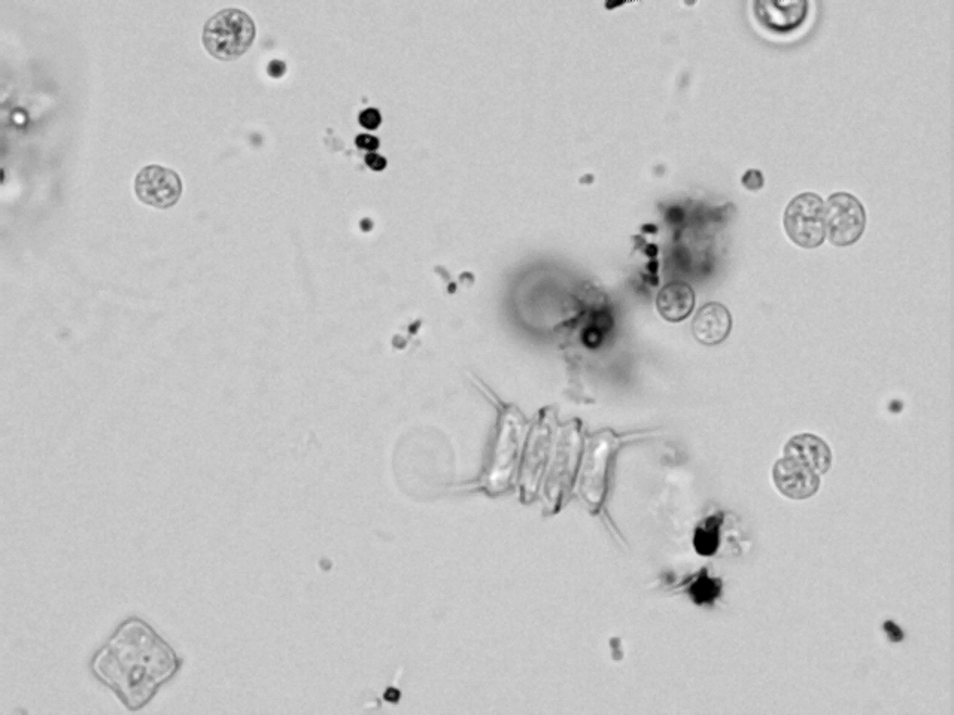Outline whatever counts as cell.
I'll use <instances>...</instances> for the list:
<instances>
[{
  "instance_id": "4",
  "label": "cell",
  "mask_w": 954,
  "mask_h": 715,
  "mask_svg": "<svg viewBox=\"0 0 954 715\" xmlns=\"http://www.w3.org/2000/svg\"><path fill=\"white\" fill-rule=\"evenodd\" d=\"M826 234L832 245L850 246L861 239L867 225L864 206L849 193H837L825 203Z\"/></svg>"
},
{
  "instance_id": "2",
  "label": "cell",
  "mask_w": 954,
  "mask_h": 715,
  "mask_svg": "<svg viewBox=\"0 0 954 715\" xmlns=\"http://www.w3.org/2000/svg\"><path fill=\"white\" fill-rule=\"evenodd\" d=\"M254 39V21L242 9L217 12L203 29V45L211 56L220 60L238 59L248 51Z\"/></svg>"
},
{
  "instance_id": "17",
  "label": "cell",
  "mask_w": 954,
  "mask_h": 715,
  "mask_svg": "<svg viewBox=\"0 0 954 715\" xmlns=\"http://www.w3.org/2000/svg\"><path fill=\"white\" fill-rule=\"evenodd\" d=\"M284 72H285L284 63L279 62V60H273V62L270 63L269 65L270 75L275 76V78H278V76L284 75Z\"/></svg>"
},
{
  "instance_id": "9",
  "label": "cell",
  "mask_w": 954,
  "mask_h": 715,
  "mask_svg": "<svg viewBox=\"0 0 954 715\" xmlns=\"http://www.w3.org/2000/svg\"><path fill=\"white\" fill-rule=\"evenodd\" d=\"M695 307V292L685 282H671L659 291L656 309L668 322H682Z\"/></svg>"
},
{
  "instance_id": "5",
  "label": "cell",
  "mask_w": 954,
  "mask_h": 715,
  "mask_svg": "<svg viewBox=\"0 0 954 715\" xmlns=\"http://www.w3.org/2000/svg\"><path fill=\"white\" fill-rule=\"evenodd\" d=\"M135 191L138 199L145 205L169 209L181 199V176L169 167L151 164L136 176Z\"/></svg>"
},
{
  "instance_id": "8",
  "label": "cell",
  "mask_w": 954,
  "mask_h": 715,
  "mask_svg": "<svg viewBox=\"0 0 954 715\" xmlns=\"http://www.w3.org/2000/svg\"><path fill=\"white\" fill-rule=\"evenodd\" d=\"M807 2H756V18L762 26L777 33H786L801 26L807 17Z\"/></svg>"
},
{
  "instance_id": "12",
  "label": "cell",
  "mask_w": 954,
  "mask_h": 715,
  "mask_svg": "<svg viewBox=\"0 0 954 715\" xmlns=\"http://www.w3.org/2000/svg\"><path fill=\"white\" fill-rule=\"evenodd\" d=\"M720 592V583L710 578L706 572L700 575L694 586L691 587V595L697 604H709L715 601Z\"/></svg>"
},
{
  "instance_id": "16",
  "label": "cell",
  "mask_w": 954,
  "mask_h": 715,
  "mask_svg": "<svg viewBox=\"0 0 954 715\" xmlns=\"http://www.w3.org/2000/svg\"><path fill=\"white\" fill-rule=\"evenodd\" d=\"M357 145L363 149H376L379 146V141L375 136L360 135L357 138Z\"/></svg>"
},
{
  "instance_id": "10",
  "label": "cell",
  "mask_w": 954,
  "mask_h": 715,
  "mask_svg": "<svg viewBox=\"0 0 954 715\" xmlns=\"http://www.w3.org/2000/svg\"><path fill=\"white\" fill-rule=\"evenodd\" d=\"M785 453L798 456L811 465L817 473H828L832 464V453L828 444L822 438L811 434L796 435L785 446Z\"/></svg>"
},
{
  "instance_id": "14",
  "label": "cell",
  "mask_w": 954,
  "mask_h": 715,
  "mask_svg": "<svg viewBox=\"0 0 954 715\" xmlns=\"http://www.w3.org/2000/svg\"><path fill=\"white\" fill-rule=\"evenodd\" d=\"M360 123L366 129H376L381 124V114L376 109H366V111L361 112Z\"/></svg>"
},
{
  "instance_id": "7",
  "label": "cell",
  "mask_w": 954,
  "mask_h": 715,
  "mask_svg": "<svg viewBox=\"0 0 954 715\" xmlns=\"http://www.w3.org/2000/svg\"><path fill=\"white\" fill-rule=\"evenodd\" d=\"M732 328V316L723 304L709 303L701 307L692 321V333L698 342L716 346L728 339Z\"/></svg>"
},
{
  "instance_id": "13",
  "label": "cell",
  "mask_w": 954,
  "mask_h": 715,
  "mask_svg": "<svg viewBox=\"0 0 954 715\" xmlns=\"http://www.w3.org/2000/svg\"><path fill=\"white\" fill-rule=\"evenodd\" d=\"M744 187L752 191L761 190L764 187V176L759 170H749L743 178Z\"/></svg>"
},
{
  "instance_id": "15",
  "label": "cell",
  "mask_w": 954,
  "mask_h": 715,
  "mask_svg": "<svg viewBox=\"0 0 954 715\" xmlns=\"http://www.w3.org/2000/svg\"><path fill=\"white\" fill-rule=\"evenodd\" d=\"M366 163L369 164V167H372L373 170H382L387 166V160L378 154L367 155Z\"/></svg>"
},
{
  "instance_id": "3",
  "label": "cell",
  "mask_w": 954,
  "mask_h": 715,
  "mask_svg": "<svg viewBox=\"0 0 954 715\" xmlns=\"http://www.w3.org/2000/svg\"><path fill=\"white\" fill-rule=\"evenodd\" d=\"M785 230L795 245L819 248L826 239L825 203L817 194L796 196L785 212Z\"/></svg>"
},
{
  "instance_id": "1",
  "label": "cell",
  "mask_w": 954,
  "mask_h": 715,
  "mask_svg": "<svg viewBox=\"0 0 954 715\" xmlns=\"http://www.w3.org/2000/svg\"><path fill=\"white\" fill-rule=\"evenodd\" d=\"M181 663L172 645L153 626L139 617H129L94 653L90 669L127 710L138 711L178 674Z\"/></svg>"
},
{
  "instance_id": "11",
  "label": "cell",
  "mask_w": 954,
  "mask_h": 715,
  "mask_svg": "<svg viewBox=\"0 0 954 715\" xmlns=\"http://www.w3.org/2000/svg\"><path fill=\"white\" fill-rule=\"evenodd\" d=\"M694 544L700 555L710 556L716 552L719 546V520L716 517H710L697 529Z\"/></svg>"
},
{
  "instance_id": "6",
  "label": "cell",
  "mask_w": 954,
  "mask_h": 715,
  "mask_svg": "<svg viewBox=\"0 0 954 715\" xmlns=\"http://www.w3.org/2000/svg\"><path fill=\"white\" fill-rule=\"evenodd\" d=\"M773 479L780 494L796 501L813 497L820 488V474L804 459L789 453L774 465Z\"/></svg>"
}]
</instances>
